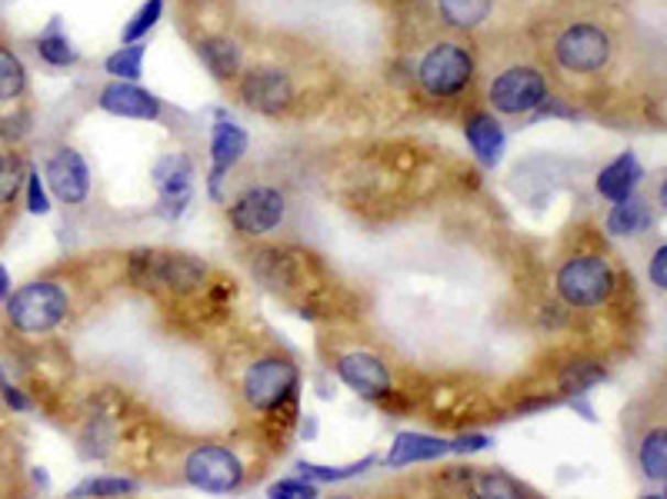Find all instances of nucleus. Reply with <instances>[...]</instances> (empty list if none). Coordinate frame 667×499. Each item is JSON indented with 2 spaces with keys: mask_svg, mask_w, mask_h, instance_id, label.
I'll return each mask as SVG.
<instances>
[{
  "mask_svg": "<svg viewBox=\"0 0 667 499\" xmlns=\"http://www.w3.org/2000/svg\"><path fill=\"white\" fill-rule=\"evenodd\" d=\"M207 270L200 260L187 254H167V250H138L131 257V280L147 290L190 293L204 284Z\"/></svg>",
  "mask_w": 667,
  "mask_h": 499,
  "instance_id": "1",
  "label": "nucleus"
},
{
  "mask_svg": "<svg viewBox=\"0 0 667 499\" xmlns=\"http://www.w3.org/2000/svg\"><path fill=\"white\" fill-rule=\"evenodd\" d=\"M67 317V293L57 284H28L8 300V320L21 333H47Z\"/></svg>",
  "mask_w": 667,
  "mask_h": 499,
  "instance_id": "2",
  "label": "nucleus"
},
{
  "mask_svg": "<svg viewBox=\"0 0 667 499\" xmlns=\"http://www.w3.org/2000/svg\"><path fill=\"white\" fill-rule=\"evenodd\" d=\"M244 393L248 403L261 413H274L281 407L294 403L297 393V369L287 359H261L248 369V380H244Z\"/></svg>",
  "mask_w": 667,
  "mask_h": 499,
  "instance_id": "3",
  "label": "nucleus"
},
{
  "mask_svg": "<svg viewBox=\"0 0 667 499\" xmlns=\"http://www.w3.org/2000/svg\"><path fill=\"white\" fill-rule=\"evenodd\" d=\"M474 74V57L461 44H437L420 60V84L434 97H455L468 87Z\"/></svg>",
  "mask_w": 667,
  "mask_h": 499,
  "instance_id": "4",
  "label": "nucleus"
},
{
  "mask_svg": "<svg viewBox=\"0 0 667 499\" xmlns=\"http://www.w3.org/2000/svg\"><path fill=\"white\" fill-rule=\"evenodd\" d=\"M558 290L571 307H598L614 290V274L601 257H578L561 267Z\"/></svg>",
  "mask_w": 667,
  "mask_h": 499,
  "instance_id": "5",
  "label": "nucleus"
},
{
  "mask_svg": "<svg viewBox=\"0 0 667 499\" xmlns=\"http://www.w3.org/2000/svg\"><path fill=\"white\" fill-rule=\"evenodd\" d=\"M187 479L197 486V489H207V492H228V489H238L241 479H244V469H241V459L225 450V446H200L187 456Z\"/></svg>",
  "mask_w": 667,
  "mask_h": 499,
  "instance_id": "6",
  "label": "nucleus"
},
{
  "mask_svg": "<svg viewBox=\"0 0 667 499\" xmlns=\"http://www.w3.org/2000/svg\"><path fill=\"white\" fill-rule=\"evenodd\" d=\"M547 100V84L531 67H511L491 84V103L501 113H531Z\"/></svg>",
  "mask_w": 667,
  "mask_h": 499,
  "instance_id": "7",
  "label": "nucleus"
},
{
  "mask_svg": "<svg viewBox=\"0 0 667 499\" xmlns=\"http://www.w3.org/2000/svg\"><path fill=\"white\" fill-rule=\"evenodd\" d=\"M611 57V41L601 27H591V24H578L571 31L561 34L558 41V60L561 67L568 70H578V74H594L608 64Z\"/></svg>",
  "mask_w": 667,
  "mask_h": 499,
  "instance_id": "8",
  "label": "nucleus"
},
{
  "mask_svg": "<svg viewBox=\"0 0 667 499\" xmlns=\"http://www.w3.org/2000/svg\"><path fill=\"white\" fill-rule=\"evenodd\" d=\"M231 220L248 236L267 233L284 220V197L274 187H254L238 197V203L231 207Z\"/></svg>",
  "mask_w": 667,
  "mask_h": 499,
  "instance_id": "9",
  "label": "nucleus"
},
{
  "mask_svg": "<svg viewBox=\"0 0 667 499\" xmlns=\"http://www.w3.org/2000/svg\"><path fill=\"white\" fill-rule=\"evenodd\" d=\"M338 373H341V380L351 390H358L368 400H381V397L391 393L387 366L378 356H371V353H348V356H341L338 359Z\"/></svg>",
  "mask_w": 667,
  "mask_h": 499,
  "instance_id": "10",
  "label": "nucleus"
},
{
  "mask_svg": "<svg viewBox=\"0 0 667 499\" xmlns=\"http://www.w3.org/2000/svg\"><path fill=\"white\" fill-rule=\"evenodd\" d=\"M47 184L64 203H80L90 190V174L87 164L77 151H57L47 164Z\"/></svg>",
  "mask_w": 667,
  "mask_h": 499,
  "instance_id": "11",
  "label": "nucleus"
},
{
  "mask_svg": "<svg viewBox=\"0 0 667 499\" xmlns=\"http://www.w3.org/2000/svg\"><path fill=\"white\" fill-rule=\"evenodd\" d=\"M248 151V134L238 127L231 120H220L214 127V137H210V157H214V170H210V197L220 200V180L225 174L244 157Z\"/></svg>",
  "mask_w": 667,
  "mask_h": 499,
  "instance_id": "12",
  "label": "nucleus"
},
{
  "mask_svg": "<svg viewBox=\"0 0 667 499\" xmlns=\"http://www.w3.org/2000/svg\"><path fill=\"white\" fill-rule=\"evenodd\" d=\"M244 100L261 110V113H281L291 97H294V87L287 80V74L274 70V67H264V70H251L244 77Z\"/></svg>",
  "mask_w": 667,
  "mask_h": 499,
  "instance_id": "13",
  "label": "nucleus"
},
{
  "mask_svg": "<svg viewBox=\"0 0 667 499\" xmlns=\"http://www.w3.org/2000/svg\"><path fill=\"white\" fill-rule=\"evenodd\" d=\"M190 177H194V167L187 157H164L157 167H154V184L161 190V203H164V213L177 217L184 210V203L190 200Z\"/></svg>",
  "mask_w": 667,
  "mask_h": 499,
  "instance_id": "14",
  "label": "nucleus"
},
{
  "mask_svg": "<svg viewBox=\"0 0 667 499\" xmlns=\"http://www.w3.org/2000/svg\"><path fill=\"white\" fill-rule=\"evenodd\" d=\"M100 107L114 117H134V120H154L161 113V100L138 84H110L100 93Z\"/></svg>",
  "mask_w": 667,
  "mask_h": 499,
  "instance_id": "15",
  "label": "nucleus"
},
{
  "mask_svg": "<svg viewBox=\"0 0 667 499\" xmlns=\"http://www.w3.org/2000/svg\"><path fill=\"white\" fill-rule=\"evenodd\" d=\"M464 134H468V144L474 147V154H478L481 164L494 167L501 160V154H504V131H501V123L494 117L474 113L464 123Z\"/></svg>",
  "mask_w": 667,
  "mask_h": 499,
  "instance_id": "16",
  "label": "nucleus"
},
{
  "mask_svg": "<svg viewBox=\"0 0 667 499\" xmlns=\"http://www.w3.org/2000/svg\"><path fill=\"white\" fill-rule=\"evenodd\" d=\"M637 180H641V164H637V157H634V154H621L614 164H608V167L601 170L598 190H601V197H608V200L617 203V200H627V197L634 193Z\"/></svg>",
  "mask_w": 667,
  "mask_h": 499,
  "instance_id": "17",
  "label": "nucleus"
},
{
  "mask_svg": "<svg viewBox=\"0 0 667 499\" xmlns=\"http://www.w3.org/2000/svg\"><path fill=\"white\" fill-rule=\"evenodd\" d=\"M444 453H451V443L424 436V433H401L394 440V450L387 456V466H407V463H424V459H437Z\"/></svg>",
  "mask_w": 667,
  "mask_h": 499,
  "instance_id": "18",
  "label": "nucleus"
},
{
  "mask_svg": "<svg viewBox=\"0 0 667 499\" xmlns=\"http://www.w3.org/2000/svg\"><path fill=\"white\" fill-rule=\"evenodd\" d=\"M647 226H650V207L637 197L617 200V207L608 217V230L617 236H634V233H644Z\"/></svg>",
  "mask_w": 667,
  "mask_h": 499,
  "instance_id": "19",
  "label": "nucleus"
},
{
  "mask_svg": "<svg viewBox=\"0 0 667 499\" xmlns=\"http://www.w3.org/2000/svg\"><path fill=\"white\" fill-rule=\"evenodd\" d=\"M437 4H440L444 21L461 31L478 27L491 14V0H437Z\"/></svg>",
  "mask_w": 667,
  "mask_h": 499,
  "instance_id": "20",
  "label": "nucleus"
},
{
  "mask_svg": "<svg viewBox=\"0 0 667 499\" xmlns=\"http://www.w3.org/2000/svg\"><path fill=\"white\" fill-rule=\"evenodd\" d=\"M200 57H204V64H207L214 74H220V77H231V74L241 67V51H238V44H231V41H225V37H207V41L200 44Z\"/></svg>",
  "mask_w": 667,
  "mask_h": 499,
  "instance_id": "21",
  "label": "nucleus"
},
{
  "mask_svg": "<svg viewBox=\"0 0 667 499\" xmlns=\"http://www.w3.org/2000/svg\"><path fill=\"white\" fill-rule=\"evenodd\" d=\"M641 466L650 479H664V469H667V436L664 430H654L647 433V440L641 443Z\"/></svg>",
  "mask_w": 667,
  "mask_h": 499,
  "instance_id": "22",
  "label": "nucleus"
},
{
  "mask_svg": "<svg viewBox=\"0 0 667 499\" xmlns=\"http://www.w3.org/2000/svg\"><path fill=\"white\" fill-rule=\"evenodd\" d=\"M24 84H28L24 64H21L11 51L0 47V100H14V97H21Z\"/></svg>",
  "mask_w": 667,
  "mask_h": 499,
  "instance_id": "23",
  "label": "nucleus"
},
{
  "mask_svg": "<svg viewBox=\"0 0 667 499\" xmlns=\"http://www.w3.org/2000/svg\"><path fill=\"white\" fill-rule=\"evenodd\" d=\"M24 184V164L18 154H0V207L11 203Z\"/></svg>",
  "mask_w": 667,
  "mask_h": 499,
  "instance_id": "24",
  "label": "nucleus"
},
{
  "mask_svg": "<svg viewBox=\"0 0 667 499\" xmlns=\"http://www.w3.org/2000/svg\"><path fill=\"white\" fill-rule=\"evenodd\" d=\"M141 64H144V44L121 47L118 54L107 57V74L124 77V80H138L141 77Z\"/></svg>",
  "mask_w": 667,
  "mask_h": 499,
  "instance_id": "25",
  "label": "nucleus"
},
{
  "mask_svg": "<svg viewBox=\"0 0 667 499\" xmlns=\"http://www.w3.org/2000/svg\"><path fill=\"white\" fill-rule=\"evenodd\" d=\"M474 492L478 496H484V499H491V496H501V499H514V496H521L524 489L511 479V476H504V473H484V476H478L474 479Z\"/></svg>",
  "mask_w": 667,
  "mask_h": 499,
  "instance_id": "26",
  "label": "nucleus"
},
{
  "mask_svg": "<svg viewBox=\"0 0 667 499\" xmlns=\"http://www.w3.org/2000/svg\"><path fill=\"white\" fill-rule=\"evenodd\" d=\"M138 486L131 479H121V476H103V479H87L74 489V496H124V492H134Z\"/></svg>",
  "mask_w": 667,
  "mask_h": 499,
  "instance_id": "27",
  "label": "nucleus"
},
{
  "mask_svg": "<svg viewBox=\"0 0 667 499\" xmlns=\"http://www.w3.org/2000/svg\"><path fill=\"white\" fill-rule=\"evenodd\" d=\"M161 11H164V0H147V4L138 11V18L128 24V31H124V41L128 44H134V41H141L157 21H161Z\"/></svg>",
  "mask_w": 667,
  "mask_h": 499,
  "instance_id": "28",
  "label": "nucleus"
},
{
  "mask_svg": "<svg viewBox=\"0 0 667 499\" xmlns=\"http://www.w3.org/2000/svg\"><path fill=\"white\" fill-rule=\"evenodd\" d=\"M37 54L47 60V64H54V67H67L70 60H74V47L67 44V37H44L41 44H37Z\"/></svg>",
  "mask_w": 667,
  "mask_h": 499,
  "instance_id": "29",
  "label": "nucleus"
},
{
  "mask_svg": "<svg viewBox=\"0 0 667 499\" xmlns=\"http://www.w3.org/2000/svg\"><path fill=\"white\" fill-rule=\"evenodd\" d=\"M374 459H364V463H354L348 469H327V466H314V463H300L297 469L307 476V479H317V483H327V479H345V476H354V473H364Z\"/></svg>",
  "mask_w": 667,
  "mask_h": 499,
  "instance_id": "30",
  "label": "nucleus"
},
{
  "mask_svg": "<svg viewBox=\"0 0 667 499\" xmlns=\"http://www.w3.org/2000/svg\"><path fill=\"white\" fill-rule=\"evenodd\" d=\"M271 496L274 499H310V496H317V486H310V483H300V479H281V483H274L271 486Z\"/></svg>",
  "mask_w": 667,
  "mask_h": 499,
  "instance_id": "31",
  "label": "nucleus"
},
{
  "mask_svg": "<svg viewBox=\"0 0 667 499\" xmlns=\"http://www.w3.org/2000/svg\"><path fill=\"white\" fill-rule=\"evenodd\" d=\"M604 373L598 366H578V369H568L565 373V387H575V390H584L588 384H598Z\"/></svg>",
  "mask_w": 667,
  "mask_h": 499,
  "instance_id": "32",
  "label": "nucleus"
},
{
  "mask_svg": "<svg viewBox=\"0 0 667 499\" xmlns=\"http://www.w3.org/2000/svg\"><path fill=\"white\" fill-rule=\"evenodd\" d=\"M28 207L34 210V213H47L51 210V203H47V193H44V187H41V174H28Z\"/></svg>",
  "mask_w": 667,
  "mask_h": 499,
  "instance_id": "33",
  "label": "nucleus"
},
{
  "mask_svg": "<svg viewBox=\"0 0 667 499\" xmlns=\"http://www.w3.org/2000/svg\"><path fill=\"white\" fill-rule=\"evenodd\" d=\"M650 280L657 287H667V246H657L654 264H650Z\"/></svg>",
  "mask_w": 667,
  "mask_h": 499,
  "instance_id": "34",
  "label": "nucleus"
},
{
  "mask_svg": "<svg viewBox=\"0 0 667 499\" xmlns=\"http://www.w3.org/2000/svg\"><path fill=\"white\" fill-rule=\"evenodd\" d=\"M488 436H461L458 443H451V453H468V450H484Z\"/></svg>",
  "mask_w": 667,
  "mask_h": 499,
  "instance_id": "35",
  "label": "nucleus"
},
{
  "mask_svg": "<svg viewBox=\"0 0 667 499\" xmlns=\"http://www.w3.org/2000/svg\"><path fill=\"white\" fill-rule=\"evenodd\" d=\"M4 297H8V270L0 267V300H4Z\"/></svg>",
  "mask_w": 667,
  "mask_h": 499,
  "instance_id": "36",
  "label": "nucleus"
}]
</instances>
